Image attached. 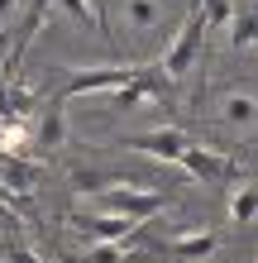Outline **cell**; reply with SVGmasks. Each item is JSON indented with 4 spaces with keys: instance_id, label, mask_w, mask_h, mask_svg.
Wrapping results in <instances>:
<instances>
[{
    "instance_id": "6da1fadb",
    "label": "cell",
    "mask_w": 258,
    "mask_h": 263,
    "mask_svg": "<svg viewBox=\"0 0 258 263\" xmlns=\"http://www.w3.org/2000/svg\"><path fill=\"white\" fill-rule=\"evenodd\" d=\"M125 148H144V153H158V158H182L187 153V134H177V129L139 134V139H125Z\"/></svg>"
},
{
    "instance_id": "7a4b0ae2",
    "label": "cell",
    "mask_w": 258,
    "mask_h": 263,
    "mask_svg": "<svg viewBox=\"0 0 258 263\" xmlns=\"http://www.w3.org/2000/svg\"><path fill=\"white\" fill-rule=\"evenodd\" d=\"M201 34H206V20L196 14V20H187V29H182V39H177V48L168 53V72H187V63L196 58V48H201Z\"/></svg>"
},
{
    "instance_id": "3957f363",
    "label": "cell",
    "mask_w": 258,
    "mask_h": 263,
    "mask_svg": "<svg viewBox=\"0 0 258 263\" xmlns=\"http://www.w3.org/2000/svg\"><path fill=\"white\" fill-rule=\"evenodd\" d=\"M253 115H258V105L244 101V96H234L230 105H225V120H253Z\"/></svg>"
},
{
    "instance_id": "277c9868",
    "label": "cell",
    "mask_w": 258,
    "mask_h": 263,
    "mask_svg": "<svg viewBox=\"0 0 258 263\" xmlns=\"http://www.w3.org/2000/svg\"><path fill=\"white\" fill-rule=\"evenodd\" d=\"M253 211H258V192H239L234 196V220H249Z\"/></svg>"
}]
</instances>
